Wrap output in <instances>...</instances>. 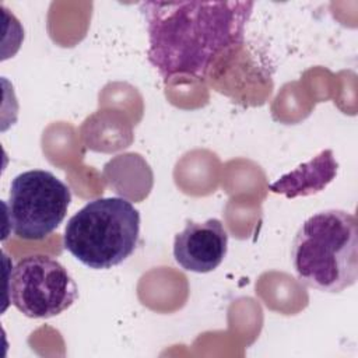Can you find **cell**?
<instances>
[{
    "label": "cell",
    "mask_w": 358,
    "mask_h": 358,
    "mask_svg": "<svg viewBox=\"0 0 358 358\" xmlns=\"http://www.w3.org/2000/svg\"><path fill=\"white\" fill-rule=\"evenodd\" d=\"M140 238V213L123 197L88 201L66 224L63 248L94 270L123 263L136 250Z\"/></svg>",
    "instance_id": "3"
},
{
    "label": "cell",
    "mask_w": 358,
    "mask_h": 358,
    "mask_svg": "<svg viewBox=\"0 0 358 358\" xmlns=\"http://www.w3.org/2000/svg\"><path fill=\"white\" fill-rule=\"evenodd\" d=\"M227 252L228 232L218 218L204 222L187 220L173 239V259L186 271L210 273L222 263Z\"/></svg>",
    "instance_id": "6"
},
{
    "label": "cell",
    "mask_w": 358,
    "mask_h": 358,
    "mask_svg": "<svg viewBox=\"0 0 358 358\" xmlns=\"http://www.w3.org/2000/svg\"><path fill=\"white\" fill-rule=\"evenodd\" d=\"M291 263L298 280L313 289L338 294L358 278V221L329 208L310 215L296 231Z\"/></svg>",
    "instance_id": "2"
},
{
    "label": "cell",
    "mask_w": 358,
    "mask_h": 358,
    "mask_svg": "<svg viewBox=\"0 0 358 358\" xmlns=\"http://www.w3.org/2000/svg\"><path fill=\"white\" fill-rule=\"evenodd\" d=\"M7 294L11 305L24 316L49 319L77 301L78 287L59 260L29 255L11 267Z\"/></svg>",
    "instance_id": "5"
},
{
    "label": "cell",
    "mask_w": 358,
    "mask_h": 358,
    "mask_svg": "<svg viewBox=\"0 0 358 358\" xmlns=\"http://www.w3.org/2000/svg\"><path fill=\"white\" fill-rule=\"evenodd\" d=\"M70 203V187L52 172L31 169L18 173L6 201L11 232L28 241L43 239L63 222Z\"/></svg>",
    "instance_id": "4"
},
{
    "label": "cell",
    "mask_w": 358,
    "mask_h": 358,
    "mask_svg": "<svg viewBox=\"0 0 358 358\" xmlns=\"http://www.w3.org/2000/svg\"><path fill=\"white\" fill-rule=\"evenodd\" d=\"M253 1H143L148 62L164 81L204 77L214 60L242 45Z\"/></svg>",
    "instance_id": "1"
},
{
    "label": "cell",
    "mask_w": 358,
    "mask_h": 358,
    "mask_svg": "<svg viewBox=\"0 0 358 358\" xmlns=\"http://www.w3.org/2000/svg\"><path fill=\"white\" fill-rule=\"evenodd\" d=\"M338 162L331 150H323L310 161L270 183L268 190L288 199L310 196L322 192L336 178Z\"/></svg>",
    "instance_id": "7"
}]
</instances>
